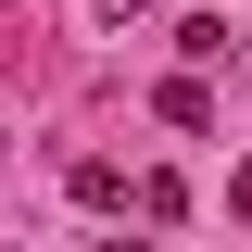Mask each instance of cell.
Wrapping results in <instances>:
<instances>
[{
    "label": "cell",
    "instance_id": "6da1fadb",
    "mask_svg": "<svg viewBox=\"0 0 252 252\" xmlns=\"http://www.w3.org/2000/svg\"><path fill=\"white\" fill-rule=\"evenodd\" d=\"M227 202H240V215H252V164H240V177H227Z\"/></svg>",
    "mask_w": 252,
    "mask_h": 252
},
{
    "label": "cell",
    "instance_id": "7a4b0ae2",
    "mask_svg": "<svg viewBox=\"0 0 252 252\" xmlns=\"http://www.w3.org/2000/svg\"><path fill=\"white\" fill-rule=\"evenodd\" d=\"M101 13H114V26H126V13H139V0H101Z\"/></svg>",
    "mask_w": 252,
    "mask_h": 252
},
{
    "label": "cell",
    "instance_id": "3957f363",
    "mask_svg": "<svg viewBox=\"0 0 252 252\" xmlns=\"http://www.w3.org/2000/svg\"><path fill=\"white\" fill-rule=\"evenodd\" d=\"M101 252H152V240H101Z\"/></svg>",
    "mask_w": 252,
    "mask_h": 252
}]
</instances>
